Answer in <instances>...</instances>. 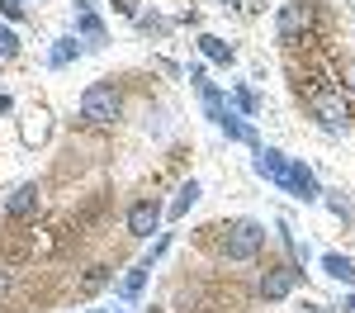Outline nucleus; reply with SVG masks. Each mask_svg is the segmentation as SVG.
Returning a JSON list of instances; mask_svg holds the SVG:
<instances>
[{"instance_id":"nucleus-16","label":"nucleus","mask_w":355,"mask_h":313,"mask_svg":"<svg viewBox=\"0 0 355 313\" xmlns=\"http://www.w3.org/2000/svg\"><path fill=\"white\" fill-rule=\"evenodd\" d=\"M71 57H81V43H76V38H57V48L48 53V62H53V67H67Z\"/></svg>"},{"instance_id":"nucleus-26","label":"nucleus","mask_w":355,"mask_h":313,"mask_svg":"<svg viewBox=\"0 0 355 313\" xmlns=\"http://www.w3.org/2000/svg\"><path fill=\"white\" fill-rule=\"evenodd\" d=\"M5 289H10V276H5V266H0V299H5Z\"/></svg>"},{"instance_id":"nucleus-20","label":"nucleus","mask_w":355,"mask_h":313,"mask_svg":"<svg viewBox=\"0 0 355 313\" xmlns=\"http://www.w3.org/2000/svg\"><path fill=\"white\" fill-rule=\"evenodd\" d=\"M15 53H19V38H15V28H5V24H0V57L10 62Z\"/></svg>"},{"instance_id":"nucleus-10","label":"nucleus","mask_w":355,"mask_h":313,"mask_svg":"<svg viewBox=\"0 0 355 313\" xmlns=\"http://www.w3.org/2000/svg\"><path fill=\"white\" fill-rule=\"evenodd\" d=\"M322 271H327L331 280H341V285H355V261H351V256H341V252L322 256Z\"/></svg>"},{"instance_id":"nucleus-14","label":"nucleus","mask_w":355,"mask_h":313,"mask_svg":"<svg viewBox=\"0 0 355 313\" xmlns=\"http://www.w3.org/2000/svg\"><path fill=\"white\" fill-rule=\"evenodd\" d=\"M147 271H152L147 261H142V266H133V271L119 280V294H123V299H137V294H142V285H147Z\"/></svg>"},{"instance_id":"nucleus-19","label":"nucleus","mask_w":355,"mask_h":313,"mask_svg":"<svg viewBox=\"0 0 355 313\" xmlns=\"http://www.w3.org/2000/svg\"><path fill=\"white\" fill-rule=\"evenodd\" d=\"M232 100L242 105V114H256V110H261V95H256L251 85H237V90H232Z\"/></svg>"},{"instance_id":"nucleus-8","label":"nucleus","mask_w":355,"mask_h":313,"mask_svg":"<svg viewBox=\"0 0 355 313\" xmlns=\"http://www.w3.org/2000/svg\"><path fill=\"white\" fill-rule=\"evenodd\" d=\"M256 171L270 180V185H279L284 190V176H289V157L284 152H275V147H256Z\"/></svg>"},{"instance_id":"nucleus-22","label":"nucleus","mask_w":355,"mask_h":313,"mask_svg":"<svg viewBox=\"0 0 355 313\" xmlns=\"http://www.w3.org/2000/svg\"><path fill=\"white\" fill-rule=\"evenodd\" d=\"M327 204H331V214H336V219H351V204H346V199H341V195H331Z\"/></svg>"},{"instance_id":"nucleus-23","label":"nucleus","mask_w":355,"mask_h":313,"mask_svg":"<svg viewBox=\"0 0 355 313\" xmlns=\"http://www.w3.org/2000/svg\"><path fill=\"white\" fill-rule=\"evenodd\" d=\"M114 10H119V15H128V19H137V5H133V0H114Z\"/></svg>"},{"instance_id":"nucleus-17","label":"nucleus","mask_w":355,"mask_h":313,"mask_svg":"<svg viewBox=\"0 0 355 313\" xmlns=\"http://www.w3.org/2000/svg\"><path fill=\"white\" fill-rule=\"evenodd\" d=\"M194 199H199V180H185V185H180V195H175V204H171V219H180Z\"/></svg>"},{"instance_id":"nucleus-2","label":"nucleus","mask_w":355,"mask_h":313,"mask_svg":"<svg viewBox=\"0 0 355 313\" xmlns=\"http://www.w3.org/2000/svg\"><path fill=\"white\" fill-rule=\"evenodd\" d=\"M261 247H266V223H256V219L232 223L227 237H223V256H227V261H251Z\"/></svg>"},{"instance_id":"nucleus-3","label":"nucleus","mask_w":355,"mask_h":313,"mask_svg":"<svg viewBox=\"0 0 355 313\" xmlns=\"http://www.w3.org/2000/svg\"><path fill=\"white\" fill-rule=\"evenodd\" d=\"M294 285H299V266H266L261 271V299H289L294 294Z\"/></svg>"},{"instance_id":"nucleus-18","label":"nucleus","mask_w":355,"mask_h":313,"mask_svg":"<svg viewBox=\"0 0 355 313\" xmlns=\"http://www.w3.org/2000/svg\"><path fill=\"white\" fill-rule=\"evenodd\" d=\"M110 285V266H90V276L81 280V294H95V289H105Z\"/></svg>"},{"instance_id":"nucleus-11","label":"nucleus","mask_w":355,"mask_h":313,"mask_svg":"<svg viewBox=\"0 0 355 313\" xmlns=\"http://www.w3.org/2000/svg\"><path fill=\"white\" fill-rule=\"evenodd\" d=\"M76 33L90 38V48H100V43H105V24H100V15H95V10H76Z\"/></svg>"},{"instance_id":"nucleus-6","label":"nucleus","mask_w":355,"mask_h":313,"mask_svg":"<svg viewBox=\"0 0 355 313\" xmlns=\"http://www.w3.org/2000/svg\"><path fill=\"white\" fill-rule=\"evenodd\" d=\"M308 24H313V10H308L303 0H289V5L279 10V24H275V28H279V38L289 43V38H299Z\"/></svg>"},{"instance_id":"nucleus-24","label":"nucleus","mask_w":355,"mask_h":313,"mask_svg":"<svg viewBox=\"0 0 355 313\" xmlns=\"http://www.w3.org/2000/svg\"><path fill=\"white\" fill-rule=\"evenodd\" d=\"M190 85H194V90H204V85H209V81H204V67H190Z\"/></svg>"},{"instance_id":"nucleus-12","label":"nucleus","mask_w":355,"mask_h":313,"mask_svg":"<svg viewBox=\"0 0 355 313\" xmlns=\"http://www.w3.org/2000/svg\"><path fill=\"white\" fill-rule=\"evenodd\" d=\"M199 53L209 57V62H218V67H232V43H223V38H214V33H204V38H199Z\"/></svg>"},{"instance_id":"nucleus-9","label":"nucleus","mask_w":355,"mask_h":313,"mask_svg":"<svg viewBox=\"0 0 355 313\" xmlns=\"http://www.w3.org/2000/svg\"><path fill=\"white\" fill-rule=\"evenodd\" d=\"M313 114H318L327 128H346V100H341V95H331V90L313 95Z\"/></svg>"},{"instance_id":"nucleus-21","label":"nucleus","mask_w":355,"mask_h":313,"mask_svg":"<svg viewBox=\"0 0 355 313\" xmlns=\"http://www.w3.org/2000/svg\"><path fill=\"white\" fill-rule=\"evenodd\" d=\"M24 0H0V15H5V19H24Z\"/></svg>"},{"instance_id":"nucleus-25","label":"nucleus","mask_w":355,"mask_h":313,"mask_svg":"<svg viewBox=\"0 0 355 313\" xmlns=\"http://www.w3.org/2000/svg\"><path fill=\"white\" fill-rule=\"evenodd\" d=\"M15 110V100H10V95H0V114H10Z\"/></svg>"},{"instance_id":"nucleus-15","label":"nucleus","mask_w":355,"mask_h":313,"mask_svg":"<svg viewBox=\"0 0 355 313\" xmlns=\"http://www.w3.org/2000/svg\"><path fill=\"white\" fill-rule=\"evenodd\" d=\"M199 95H204V114H209V119L218 124V119H223V110H227V100H223V90H218V85H204Z\"/></svg>"},{"instance_id":"nucleus-28","label":"nucleus","mask_w":355,"mask_h":313,"mask_svg":"<svg viewBox=\"0 0 355 313\" xmlns=\"http://www.w3.org/2000/svg\"><path fill=\"white\" fill-rule=\"evenodd\" d=\"M227 5H242V0H227Z\"/></svg>"},{"instance_id":"nucleus-27","label":"nucleus","mask_w":355,"mask_h":313,"mask_svg":"<svg viewBox=\"0 0 355 313\" xmlns=\"http://www.w3.org/2000/svg\"><path fill=\"white\" fill-rule=\"evenodd\" d=\"M341 309H351V313H355V294H346V299H341Z\"/></svg>"},{"instance_id":"nucleus-13","label":"nucleus","mask_w":355,"mask_h":313,"mask_svg":"<svg viewBox=\"0 0 355 313\" xmlns=\"http://www.w3.org/2000/svg\"><path fill=\"white\" fill-rule=\"evenodd\" d=\"M19 138L28 142V147H33V142H43L48 138V110H33L24 119V124H19Z\"/></svg>"},{"instance_id":"nucleus-5","label":"nucleus","mask_w":355,"mask_h":313,"mask_svg":"<svg viewBox=\"0 0 355 313\" xmlns=\"http://www.w3.org/2000/svg\"><path fill=\"white\" fill-rule=\"evenodd\" d=\"M284 190H289L294 199H303V204L322 199V190H318V176L303 167V162H294V157H289V176H284Z\"/></svg>"},{"instance_id":"nucleus-4","label":"nucleus","mask_w":355,"mask_h":313,"mask_svg":"<svg viewBox=\"0 0 355 313\" xmlns=\"http://www.w3.org/2000/svg\"><path fill=\"white\" fill-rule=\"evenodd\" d=\"M162 199H137L133 209H128V232L133 237H152L157 228H162Z\"/></svg>"},{"instance_id":"nucleus-1","label":"nucleus","mask_w":355,"mask_h":313,"mask_svg":"<svg viewBox=\"0 0 355 313\" xmlns=\"http://www.w3.org/2000/svg\"><path fill=\"white\" fill-rule=\"evenodd\" d=\"M123 114V100H119V90H114L110 81H95V85H85V95H81V119L85 124H114Z\"/></svg>"},{"instance_id":"nucleus-7","label":"nucleus","mask_w":355,"mask_h":313,"mask_svg":"<svg viewBox=\"0 0 355 313\" xmlns=\"http://www.w3.org/2000/svg\"><path fill=\"white\" fill-rule=\"evenodd\" d=\"M5 214H10V219H33V214H38V185H33V180L15 185L10 199H5Z\"/></svg>"}]
</instances>
